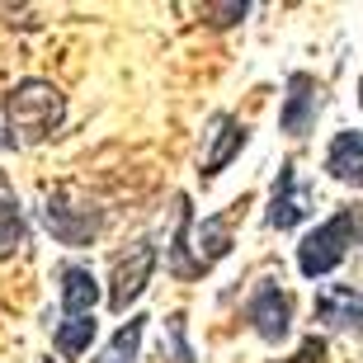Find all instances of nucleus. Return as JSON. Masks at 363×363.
Here are the masks:
<instances>
[{"label":"nucleus","mask_w":363,"mask_h":363,"mask_svg":"<svg viewBox=\"0 0 363 363\" xmlns=\"http://www.w3.org/2000/svg\"><path fill=\"white\" fill-rule=\"evenodd\" d=\"M24 245H28V217H24V208H19L14 184L0 175V259L19 255Z\"/></svg>","instance_id":"13"},{"label":"nucleus","mask_w":363,"mask_h":363,"mask_svg":"<svg viewBox=\"0 0 363 363\" xmlns=\"http://www.w3.org/2000/svg\"><path fill=\"white\" fill-rule=\"evenodd\" d=\"M142 330H147V316H128V321L113 330L108 350L99 354L94 363H133V359H137V350H142Z\"/></svg>","instance_id":"14"},{"label":"nucleus","mask_w":363,"mask_h":363,"mask_svg":"<svg viewBox=\"0 0 363 363\" xmlns=\"http://www.w3.org/2000/svg\"><path fill=\"white\" fill-rule=\"evenodd\" d=\"M359 241H363V203H345L316 231L302 236V245H297V269L307 274V279H325V274H335L345 264V255Z\"/></svg>","instance_id":"3"},{"label":"nucleus","mask_w":363,"mask_h":363,"mask_svg":"<svg viewBox=\"0 0 363 363\" xmlns=\"http://www.w3.org/2000/svg\"><path fill=\"white\" fill-rule=\"evenodd\" d=\"M245 321H250V330H255L264 345H283L288 330H293V297L283 293L274 279H264L255 293H250V302H245Z\"/></svg>","instance_id":"6"},{"label":"nucleus","mask_w":363,"mask_h":363,"mask_svg":"<svg viewBox=\"0 0 363 363\" xmlns=\"http://www.w3.org/2000/svg\"><path fill=\"white\" fill-rule=\"evenodd\" d=\"M94 316H81V321H62L52 330V345H57V354L62 359H81V354H90V345H94Z\"/></svg>","instance_id":"15"},{"label":"nucleus","mask_w":363,"mask_h":363,"mask_svg":"<svg viewBox=\"0 0 363 363\" xmlns=\"http://www.w3.org/2000/svg\"><path fill=\"white\" fill-rule=\"evenodd\" d=\"M156 241L151 236H137L128 250H123L118 259H113V283H108V311H128L137 302V297L147 293V283H151V274H156Z\"/></svg>","instance_id":"5"},{"label":"nucleus","mask_w":363,"mask_h":363,"mask_svg":"<svg viewBox=\"0 0 363 363\" xmlns=\"http://www.w3.org/2000/svg\"><path fill=\"white\" fill-rule=\"evenodd\" d=\"M311 217V194L307 184L297 179V165L283 161L279 165V179H274V194H269V213H264V222H269L274 231H293L297 222H307Z\"/></svg>","instance_id":"8"},{"label":"nucleus","mask_w":363,"mask_h":363,"mask_svg":"<svg viewBox=\"0 0 363 363\" xmlns=\"http://www.w3.org/2000/svg\"><path fill=\"white\" fill-rule=\"evenodd\" d=\"M359 104H363V81H359Z\"/></svg>","instance_id":"19"},{"label":"nucleus","mask_w":363,"mask_h":363,"mask_svg":"<svg viewBox=\"0 0 363 363\" xmlns=\"http://www.w3.org/2000/svg\"><path fill=\"white\" fill-rule=\"evenodd\" d=\"M43 222L52 231V241L62 245H90L99 241V231H104V208L76 189H52L48 199H43Z\"/></svg>","instance_id":"4"},{"label":"nucleus","mask_w":363,"mask_h":363,"mask_svg":"<svg viewBox=\"0 0 363 363\" xmlns=\"http://www.w3.org/2000/svg\"><path fill=\"white\" fill-rule=\"evenodd\" d=\"M321 354H325V340L321 335H307V340H302V350L293 354V363H321Z\"/></svg>","instance_id":"17"},{"label":"nucleus","mask_w":363,"mask_h":363,"mask_svg":"<svg viewBox=\"0 0 363 363\" xmlns=\"http://www.w3.org/2000/svg\"><path fill=\"white\" fill-rule=\"evenodd\" d=\"M283 113H279V128L288 137H307L321 118V81L307 76V71H293L288 85H283Z\"/></svg>","instance_id":"7"},{"label":"nucleus","mask_w":363,"mask_h":363,"mask_svg":"<svg viewBox=\"0 0 363 363\" xmlns=\"http://www.w3.org/2000/svg\"><path fill=\"white\" fill-rule=\"evenodd\" d=\"M57 288H62V316H67V321L94 316V302H99V279H94L90 264H81V259L57 264Z\"/></svg>","instance_id":"10"},{"label":"nucleus","mask_w":363,"mask_h":363,"mask_svg":"<svg viewBox=\"0 0 363 363\" xmlns=\"http://www.w3.org/2000/svg\"><path fill=\"white\" fill-rule=\"evenodd\" d=\"M67 118V99L52 81H28L10 85L0 94V147H33V142H48V137L62 128Z\"/></svg>","instance_id":"1"},{"label":"nucleus","mask_w":363,"mask_h":363,"mask_svg":"<svg viewBox=\"0 0 363 363\" xmlns=\"http://www.w3.org/2000/svg\"><path fill=\"white\" fill-rule=\"evenodd\" d=\"M208 14H217L213 24H236V19H245V14H250V5H213Z\"/></svg>","instance_id":"18"},{"label":"nucleus","mask_w":363,"mask_h":363,"mask_svg":"<svg viewBox=\"0 0 363 363\" xmlns=\"http://www.w3.org/2000/svg\"><path fill=\"white\" fill-rule=\"evenodd\" d=\"M208 128H213V133H208V151H203V165H199L203 184L222 175V170L241 156V147L250 142V128H245L241 118H231V113H213Z\"/></svg>","instance_id":"9"},{"label":"nucleus","mask_w":363,"mask_h":363,"mask_svg":"<svg viewBox=\"0 0 363 363\" xmlns=\"http://www.w3.org/2000/svg\"><path fill=\"white\" fill-rule=\"evenodd\" d=\"M316 321L340 335H363V293L354 288H321L316 293Z\"/></svg>","instance_id":"11"},{"label":"nucleus","mask_w":363,"mask_h":363,"mask_svg":"<svg viewBox=\"0 0 363 363\" xmlns=\"http://www.w3.org/2000/svg\"><path fill=\"white\" fill-rule=\"evenodd\" d=\"M48 363H52V359H48Z\"/></svg>","instance_id":"20"},{"label":"nucleus","mask_w":363,"mask_h":363,"mask_svg":"<svg viewBox=\"0 0 363 363\" xmlns=\"http://www.w3.org/2000/svg\"><path fill=\"white\" fill-rule=\"evenodd\" d=\"M165 340H170V363H194V345H189V321L184 316H170V321H165ZM161 340V345H165Z\"/></svg>","instance_id":"16"},{"label":"nucleus","mask_w":363,"mask_h":363,"mask_svg":"<svg viewBox=\"0 0 363 363\" xmlns=\"http://www.w3.org/2000/svg\"><path fill=\"white\" fill-rule=\"evenodd\" d=\"M325 175L340 179V184L363 189V133L345 128V133L330 137V147H325Z\"/></svg>","instance_id":"12"},{"label":"nucleus","mask_w":363,"mask_h":363,"mask_svg":"<svg viewBox=\"0 0 363 363\" xmlns=\"http://www.w3.org/2000/svg\"><path fill=\"white\" fill-rule=\"evenodd\" d=\"M175 208H179V222H175V236H170V250H165V269L175 274V279L194 283L213 269L217 259L231 255V245H236L231 241V217L213 213V217H203V222H194V208H189L184 194L175 199Z\"/></svg>","instance_id":"2"}]
</instances>
